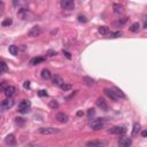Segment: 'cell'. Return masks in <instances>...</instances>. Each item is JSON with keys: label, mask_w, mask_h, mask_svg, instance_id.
Returning <instances> with one entry per match:
<instances>
[{"label": "cell", "mask_w": 147, "mask_h": 147, "mask_svg": "<svg viewBox=\"0 0 147 147\" xmlns=\"http://www.w3.org/2000/svg\"><path fill=\"white\" fill-rule=\"evenodd\" d=\"M30 106H31V102L29 100H22L19 104V112L22 113V114H25V113L30 112Z\"/></svg>", "instance_id": "1"}, {"label": "cell", "mask_w": 147, "mask_h": 147, "mask_svg": "<svg viewBox=\"0 0 147 147\" xmlns=\"http://www.w3.org/2000/svg\"><path fill=\"white\" fill-rule=\"evenodd\" d=\"M104 123H105V120L104 118H95L91 122V128L93 130H100V129L104 126Z\"/></svg>", "instance_id": "2"}, {"label": "cell", "mask_w": 147, "mask_h": 147, "mask_svg": "<svg viewBox=\"0 0 147 147\" xmlns=\"http://www.w3.org/2000/svg\"><path fill=\"white\" fill-rule=\"evenodd\" d=\"M14 104L15 102L12 98H7L6 100H4V101L1 102L0 107H1V110H7V109H11L13 106H14Z\"/></svg>", "instance_id": "3"}, {"label": "cell", "mask_w": 147, "mask_h": 147, "mask_svg": "<svg viewBox=\"0 0 147 147\" xmlns=\"http://www.w3.org/2000/svg\"><path fill=\"white\" fill-rule=\"evenodd\" d=\"M38 132L42 133V135H54V133L59 132V129H55V128H39L38 129Z\"/></svg>", "instance_id": "4"}, {"label": "cell", "mask_w": 147, "mask_h": 147, "mask_svg": "<svg viewBox=\"0 0 147 147\" xmlns=\"http://www.w3.org/2000/svg\"><path fill=\"white\" fill-rule=\"evenodd\" d=\"M42 32H43L42 28L36 25V27H32L31 29L28 31V36H29V37H37V36L42 35Z\"/></svg>", "instance_id": "5"}, {"label": "cell", "mask_w": 147, "mask_h": 147, "mask_svg": "<svg viewBox=\"0 0 147 147\" xmlns=\"http://www.w3.org/2000/svg\"><path fill=\"white\" fill-rule=\"evenodd\" d=\"M105 93L106 95H107L109 99H112L113 101H117L120 98H118L117 93H116L115 90H112V89H105Z\"/></svg>", "instance_id": "6"}, {"label": "cell", "mask_w": 147, "mask_h": 147, "mask_svg": "<svg viewBox=\"0 0 147 147\" xmlns=\"http://www.w3.org/2000/svg\"><path fill=\"white\" fill-rule=\"evenodd\" d=\"M61 6H62V8H64V9L71 11L75 7L74 0H61Z\"/></svg>", "instance_id": "7"}, {"label": "cell", "mask_w": 147, "mask_h": 147, "mask_svg": "<svg viewBox=\"0 0 147 147\" xmlns=\"http://www.w3.org/2000/svg\"><path fill=\"white\" fill-rule=\"evenodd\" d=\"M109 132L113 133V135H124L126 132V129L124 126H114L109 130Z\"/></svg>", "instance_id": "8"}, {"label": "cell", "mask_w": 147, "mask_h": 147, "mask_svg": "<svg viewBox=\"0 0 147 147\" xmlns=\"http://www.w3.org/2000/svg\"><path fill=\"white\" fill-rule=\"evenodd\" d=\"M15 92H16V87L13 86V85H8V86L4 90V94L6 95L7 98H12L13 95L15 94Z\"/></svg>", "instance_id": "9"}, {"label": "cell", "mask_w": 147, "mask_h": 147, "mask_svg": "<svg viewBox=\"0 0 147 147\" xmlns=\"http://www.w3.org/2000/svg\"><path fill=\"white\" fill-rule=\"evenodd\" d=\"M131 144H132V140H131V138H128V137H123L118 140V145L121 147H129L131 146Z\"/></svg>", "instance_id": "10"}, {"label": "cell", "mask_w": 147, "mask_h": 147, "mask_svg": "<svg viewBox=\"0 0 147 147\" xmlns=\"http://www.w3.org/2000/svg\"><path fill=\"white\" fill-rule=\"evenodd\" d=\"M55 120L59 121L60 123H67L69 120V117H68V115L64 114V113H59V114L55 115Z\"/></svg>", "instance_id": "11"}, {"label": "cell", "mask_w": 147, "mask_h": 147, "mask_svg": "<svg viewBox=\"0 0 147 147\" xmlns=\"http://www.w3.org/2000/svg\"><path fill=\"white\" fill-rule=\"evenodd\" d=\"M97 106L100 108L101 110H108V105L107 102L105 101V99H102V98H99V99L97 100Z\"/></svg>", "instance_id": "12"}, {"label": "cell", "mask_w": 147, "mask_h": 147, "mask_svg": "<svg viewBox=\"0 0 147 147\" xmlns=\"http://www.w3.org/2000/svg\"><path fill=\"white\" fill-rule=\"evenodd\" d=\"M17 15H19L21 19H23V20H27L28 19V16L30 15V12L28 11L27 8H21L19 12H17Z\"/></svg>", "instance_id": "13"}, {"label": "cell", "mask_w": 147, "mask_h": 147, "mask_svg": "<svg viewBox=\"0 0 147 147\" xmlns=\"http://www.w3.org/2000/svg\"><path fill=\"white\" fill-rule=\"evenodd\" d=\"M5 143H6V145H8V146H14L15 145V136L12 135V133L8 136H6Z\"/></svg>", "instance_id": "14"}, {"label": "cell", "mask_w": 147, "mask_h": 147, "mask_svg": "<svg viewBox=\"0 0 147 147\" xmlns=\"http://www.w3.org/2000/svg\"><path fill=\"white\" fill-rule=\"evenodd\" d=\"M106 145H107V143L100 140H91L86 143V146H106Z\"/></svg>", "instance_id": "15"}, {"label": "cell", "mask_w": 147, "mask_h": 147, "mask_svg": "<svg viewBox=\"0 0 147 147\" xmlns=\"http://www.w3.org/2000/svg\"><path fill=\"white\" fill-rule=\"evenodd\" d=\"M40 75H42V78L45 79V81H48V79L52 78V74H51V71L48 69H43Z\"/></svg>", "instance_id": "16"}, {"label": "cell", "mask_w": 147, "mask_h": 147, "mask_svg": "<svg viewBox=\"0 0 147 147\" xmlns=\"http://www.w3.org/2000/svg\"><path fill=\"white\" fill-rule=\"evenodd\" d=\"M113 9H114L115 14H123L124 13V7L122 5H118V4H114L113 6Z\"/></svg>", "instance_id": "17"}, {"label": "cell", "mask_w": 147, "mask_h": 147, "mask_svg": "<svg viewBox=\"0 0 147 147\" xmlns=\"http://www.w3.org/2000/svg\"><path fill=\"white\" fill-rule=\"evenodd\" d=\"M52 82L54 85H58V86H61V85L63 84V79L61 76H59V75H55V76L52 78Z\"/></svg>", "instance_id": "18"}, {"label": "cell", "mask_w": 147, "mask_h": 147, "mask_svg": "<svg viewBox=\"0 0 147 147\" xmlns=\"http://www.w3.org/2000/svg\"><path fill=\"white\" fill-rule=\"evenodd\" d=\"M98 32H99L101 36H107V35H109V33H110V30H109V28H108V27L104 25V27H100L99 28Z\"/></svg>", "instance_id": "19"}, {"label": "cell", "mask_w": 147, "mask_h": 147, "mask_svg": "<svg viewBox=\"0 0 147 147\" xmlns=\"http://www.w3.org/2000/svg\"><path fill=\"white\" fill-rule=\"evenodd\" d=\"M45 61V58H42V56H38V58H33L30 60V64L31 66H36V64L40 63V62H44Z\"/></svg>", "instance_id": "20"}, {"label": "cell", "mask_w": 147, "mask_h": 147, "mask_svg": "<svg viewBox=\"0 0 147 147\" xmlns=\"http://www.w3.org/2000/svg\"><path fill=\"white\" fill-rule=\"evenodd\" d=\"M139 30H140V24H139L138 22H135V23H132L131 24V27H130V31L131 32H138Z\"/></svg>", "instance_id": "21"}, {"label": "cell", "mask_w": 147, "mask_h": 147, "mask_svg": "<svg viewBox=\"0 0 147 147\" xmlns=\"http://www.w3.org/2000/svg\"><path fill=\"white\" fill-rule=\"evenodd\" d=\"M8 51H9V53H11L12 55H17V53H19V48H17V46H15V45L9 46Z\"/></svg>", "instance_id": "22"}, {"label": "cell", "mask_w": 147, "mask_h": 147, "mask_svg": "<svg viewBox=\"0 0 147 147\" xmlns=\"http://www.w3.org/2000/svg\"><path fill=\"white\" fill-rule=\"evenodd\" d=\"M83 81H84V83L86 84V85H89V86H92V85H94V79H92L91 77H83Z\"/></svg>", "instance_id": "23"}, {"label": "cell", "mask_w": 147, "mask_h": 147, "mask_svg": "<svg viewBox=\"0 0 147 147\" xmlns=\"http://www.w3.org/2000/svg\"><path fill=\"white\" fill-rule=\"evenodd\" d=\"M48 106H50V108H52V109H58L59 108V102L56 101V100H51L50 102H48Z\"/></svg>", "instance_id": "24"}, {"label": "cell", "mask_w": 147, "mask_h": 147, "mask_svg": "<svg viewBox=\"0 0 147 147\" xmlns=\"http://www.w3.org/2000/svg\"><path fill=\"white\" fill-rule=\"evenodd\" d=\"M139 130H140V124L139 123H135L133 124V130H132V136L135 137L138 135V132H139Z\"/></svg>", "instance_id": "25"}, {"label": "cell", "mask_w": 147, "mask_h": 147, "mask_svg": "<svg viewBox=\"0 0 147 147\" xmlns=\"http://www.w3.org/2000/svg\"><path fill=\"white\" fill-rule=\"evenodd\" d=\"M12 23H13V20L11 17H8V19H5L4 21L1 22V25L2 27H9V25H12Z\"/></svg>", "instance_id": "26"}, {"label": "cell", "mask_w": 147, "mask_h": 147, "mask_svg": "<svg viewBox=\"0 0 147 147\" xmlns=\"http://www.w3.org/2000/svg\"><path fill=\"white\" fill-rule=\"evenodd\" d=\"M60 87H61V90H62V91L67 92V91H69V90L73 89V85H71V84H66V83H63Z\"/></svg>", "instance_id": "27"}, {"label": "cell", "mask_w": 147, "mask_h": 147, "mask_svg": "<svg viewBox=\"0 0 147 147\" xmlns=\"http://www.w3.org/2000/svg\"><path fill=\"white\" fill-rule=\"evenodd\" d=\"M122 36V32L121 31H116V32H110L109 33V38H118Z\"/></svg>", "instance_id": "28"}, {"label": "cell", "mask_w": 147, "mask_h": 147, "mask_svg": "<svg viewBox=\"0 0 147 147\" xmlns=\"http://www.w3.org/2000/svg\"><path fill=\"white\" fill-rule=\"evenodd\" d=\"M115 91H116V93H117L118 95V98H122V99H125V94L122 92V90H120V89H117V87H115Z\"/></svg>", "instance_id": "29"}, {"label": "cell", "mask_w": 147, "mask_h": 147, "mask_svg": "<svg viewBox=\"0 0 147 147\" xmlns=\"http://www.w3.org/2000/svg\"><path fill=\"white\" fill-rule=\"evenodd\" d=\"M78 22H81V23H86V22H87L86 16H84V15H79V16H78Z\"/></svg>", "instance_id": "30"}, {"label": "cell", "mask_w": 147, "mask_h": 147, "mask_svg": "<svg viewBox=\"0 0 147 147\" xmlns=\"http://www.w3.org/2000/svg\"><path fill=\"white\" fill-rule=\"evenodd\" d=\"M8 70V67L5 62H1V73H6Z\"/></svg>", "instance_id": "31"}, {"label": "cell", "mask_w": 147, "mask_h": 147, "mask_svg": "<svg viewBox=\"0 0 147 147\" xmlns=\"http://www.w3.org/2000/svg\"><path fill=\"white\" fill-rule=\"evenodd\" d=\"M38 95H39V97H47V92H46L45 90H40V91L38 92Z\"/></svg>", "instance_id": "32"}, {"label": "cell", "mask_w": 147, "mask_h": 147, "mask_svg": "<svg viewBox=\"0 0 147 147\" xmlns=\"http://www.w3.org/2000/svg\"><path fill=\"white\" fill-rule=\"evenodd\" d=\"M128 21H129L128 17H123V19H121L120 21H118V24H121V25H122V24H125V23L128 22Z\"/></svg>", "instance_id": "33"}, {"label": "cell", "mask_w": 147, "mask_h": 147, "mask_svg": "<svg viewBox=\"0 0 147 147\" xmlns=\"http://www.w3.org/2000/svg\"><path fill=\"white\" fill-rule=\"evenodd\" d=\"M56 54H58V52H56V51H53V50H50L47 52V55L48 56H54V55H56Z\"/></svg>", "instance_id": "34"}, {"label": "cell", "mask_w": 147, "mask_h": 147, "mask_svg": "<svg viewBox=\"0 0 147 147\" xmlns=\"http://www.w3.org/2000/svg\"><path fill=\"white\" fill-rule=\"evenodd\" d=\"M95 114V112H94V109L93 108H91V109H89V112H87V115H89V117H92Z\"/></svg>", "instance_id": "35"}, {"label": "cell", "mask_w": 147, "mask_h": 147, "mask_svg": "<svg viewBox=\"0 0 147 147\" xmlns=\"http://www.w3.org/2000/svg\"><path fill=\"white\" fill-rule=\"evenodd\" d=\"M15 120H16V124H23V123H24V121H23V118L22 117H17V118H15Z\"/></svg>", "instance_id": "36"}, {"label": "cell", "mask_w": 147, "mask_h": 147, "mask_svg": "<svg viewBox=\"0 0 147 147\" xmlns=\"http://www.w3.org/2000/svg\"><path fill=\"white\" fill-rule=\"evenodd\" d=\"M23 87H24V89H29V87H30V82L25 81L24 83H23Z\"/></svg>", "instance_id": "37"}, {"label": "cell", "mask_w": 147, "mask_h": 147, "mask_svg": "<svg viewBox=\"0 0 147 147\" xmlns=\"http://www.w3.org/2000/svg\"><path fill=\"white\" fill-rule=\"evenodd\" d=\"M63 54H64V55H66L68 59H71V54L69 53V52H67V51H63Z\"/></svg>", "instance_id": "38"}, {"label": "cell", "mask_w": 147, "mask_h": 147, "mask_svg": "<svg viewBox=\"0 0 147 147\" xmlns=\"http://www.w3.org/2000/svg\"><path fill=\"white\" fill-rule=\"evenodd\" d=\"M141 136H143L144 138H146V137H147V130H144L143 132H141Z\"/></svg>", "instance_id": "39"}, {"label": "cell", "mask_w": 147, "mask_h": 147, "mask_svg": "<svg viewBox=\"0 0 147 147\" xmlns=\"http://www.w3.org/2000/svg\"><path fill=\"white\" fill-rule=\"evenodd\" d=\"M19 2H20V0H13V5H14L15 7L17 6V4H19Z\"/></svg>", "instance_id": "40"}, {"label": "cell", "mask_w": 147, "mask_h": 147, "mask_svg": "<svg viewBox=\"0 0 147 147\" xmlns=\"http://www.w3.org/2000/svg\"><path fill=\"white\" fill-rule=\"evenodd\" d=\"M84 115V113L82 112V110H79V112H77V116H83Z\"/></svg>", "instance_id": "41"}]
</instances>
